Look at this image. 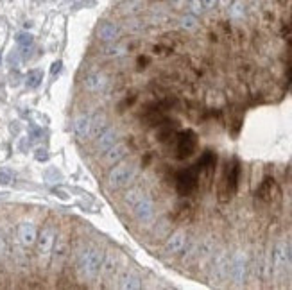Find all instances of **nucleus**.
Instances as JSON below:
<instances>
[{
    "mask_svg": "<svg viewBox=\"0 0 292 290\" xmlns=\"http://www.w3.org/2000/svg\"><path fill=\"white\" fill-rule=\"evenodd\" d=\"M104 253L97 245H88L77 256V276L82 281H94L99 278L100 263Z\"/></svg>",
    "mask_w": 292,
    "mask_h": 290,
    "instance_id": "1",
    "label": "nucleus"
},
{
    "mask_svg": "<svg viewBox=\"0 0 292 290\" xmlns=\"http://www.w3.org/2000/svg\"><path fill=\"white\" fill-rule=\"evenodd\" d=\"M138 176V167L134 163H126L120 161L117 163V167H113L108 172V178H106V188L111 192H117V190L128 188L134 183V179Z\"/></svg>",
    "mask_w": 292,
    "mask_h": 290,
    "instance_id": "2",
    "label": "nucleus"
},
{
    "mask_svg": "<svg viewBox=\"0 0 292 290\" xmlns=\"http://www.w3.org/2000/svg\"><path fill=\"white\" fill-rule=\"evenodd\" d=\"M239 179H240V165L239 160L233 158L231 163L228 165V168H226V172H224V176H222L221 184H219V201L226 202L237 194Z\"/></svg>",
    "mask_w": 292,
    "mask_h": 290,
    "instance_id": "3",
    "label": "nucleus"
},
{
    "mask_svg": "<svg viewBox=\"0 0 292 290\" xmlns=\"http://www.w3.org/2000/svg\"><path fill=\"white\" fill-rule=\"evenodd\" d=\"M176 190L181 197H188L194 194V190L199 186V172L195 165L183 168L181 172L176 174Z\"/></svg>",
    "mask_w": 292,
    "mask_h": 290,
    "instance_id": "4",
    "label": "nucleus"
},
{
    "mask_svg": "<svg viewBox=\"0 0 292 290\" xmlns=\"http://www.w3.org/2000/svg\"><path fill=\"white\" fill-rule=\"evenodd\" d=\"M291 251H289V242L287 240H278L273 249V278L280 279L287 269H291Z\"/></svg>",
    "mask_w": 292,
    "mask_h": 290,
    "instance_id": "5",
    "label": "nucleus"
},
{
    "mask_svg": "<svg viewBox=\"0 0 292 290\" xmlns=\"http://www.w3.org/2000/svg\"><path fill=\"white\" fill-rule=\"evenodd\" d=\"M131 212L134 214L136 220L142 226H146V228L154 226V222H156V204H154V201H152V197L149 194H144L140 201L131 208Z\"/></svg>",
    "mask_w": 292,
    "mask_h": 290,
    "instance_id": "6",
    "label": "nucleus"
},
{
    "mask_svg": "<svg viewBox=\"0 0 292 290\" xmlns=\"http://www.w3.org/2000/svg\"><path fill=\"white\" fill-rule=\"evenodd\" d=\"M176 158L178 160H187L190 158L194 153H195V147H197V137L195 133L190 129L181 131V133H176Z\"/></svg>",
    "mask_w": 292,
    "mask_h": 290,
    "instance_id": "7",
    "label": "nucleus"
},
{
    "mask_svg": "<svg viewBox=\"0 0 292 290\" xmlns=\"http://www.w3.org/2000/svg\"><path fill=\"white\" fill-rule=\"evenodd\" d=\"M54 242H56V231H54L52 226H45L38 233V238H36V253H38V258L43 263H47L50 260Z\"/></svg>",
    "mask_w": 292,
    "mask_h": 290,
    "instance_id": "8",
    "label": "nucleus"
},
{
    "mask_svg": "<svg viewBox=\"0 0 292 290\" xmlns=\"http://www.w3.org/2000/svg\"><path fill=\"white\" fill-rule=\"evenodd\" d=\"M247 263H249V258H247V253L244 249H239L235 251L233 256H229V279L233 281L235 285H242L245 279V273H247Z\"/></svg>",
    "mask_w": 292,
    "mask_h": 290,
    "instance_id": "9",
    "label": "nucleus"
},
{
    "mask_svg": "<svg viewBox=\"0 0 292 290\" xmlns=\"http://www.w3.org/2000/svg\"><path fill=\"white\" fill-rule=\"evenodd\" d=\"M228 274H229V255L226 249H221L213 256L208 279H210V283H221V281H224V279L228 278Z\"/></svg>",
    "mask_w": 292,
    "mask_h": 290,
    "instance_id": "10",
    "label": "nucleus"
},
{
    "mask_svg": "<svg viewBox=\"0 0 292 290\" xmlns=\"http://www.w3.org/2000/svg\"><path fill=\"white\" fill-rule=\"evenodd\" d=\"M120 269H122V256L118 255L117 251H106L99 271L100 278L104 281H110V279H113L120 273Z\"/></svg>",
    "mask_w": 292,
    "mask_h": 290,
    "instance_id": "11",
    "label": "nucleus"
},
{
    "mask_svg": "<svg viewBox=\"0 0 292 290\" xmlns=\"http://www.w3.org/2000/svg\"><path fill=\"white\" fill-rule=\"evenodd\" d=\"M188 242V235L185 229H176L172 231L169 237L165 238V245H163V253L169 256L174 255H181L185 251V245Z\"/></svg>",
    "mask_w": 292,
    "mask_h": 290,
    "instance_id": "12",
    "label": "nucleus"
},
{
    "mask_svg": "<svg viewBox=\"0 0 292 290\" xmlns=\"http://www.w3.org/2000/svg\"><path fill=\"white\" fill-rule=\"evenodd\" d=\"M118 138H120V135H118V129H117V127H113V125H110L108 129L102 131L99 137L94 140V151L102 156L106 151H110V149L118 142Z\"/></svg>",
    "mask_w": 292,
    "mask_h": 290,
    "instance_id": "13",
    "label": "nucleus"
},
{
    "mask_svg": "<svg viewBox=\"0 0 292 290\" xmlns=\"http://www.w3.org/2000/svg\"><path fill=\"white\" fill-rule=\"evenodd\" d=\"M122 36V27L117 24V22H111V20H104L102 24L97 27V38H99L102 43H115L120 40Z\"/></svg>",
    "mask_w": 292,
    "mask_h": 290,
    "instance_id": "14",
    "label": "nucleus"
},
{
    "mask_svg": "<svg viewBox=\"0 0 292 290\" xmlns=\"http://www.w3.org/2000/svg\"><path fill=\"white\" fill-rule=\"evenodd\" d=\"M84 88H86L90 93H102V92L108 88V77L100 70L90 72V74L84 77Z\"/></svg>",
    "mask_w": 292,
    "mask_h": 290,
    "instance_id": "15",
    "label": "nucleus"
},
{
    "mask_svg": "<svg viewBox=\"0 0 292 290\" xmlns=\"http://www.w3.org/2000/svg\"><path fill=\"white\" fill-rule=\"evenodd\" d=\"M128 153H129L128 145H126V143L117 142L113 147L110 149V151H106V153L102 154V163H104L106 167H115L117 163H120V161L126 160Z\"/></svg>",
    "mask_w": 292,
    "mask_h": 290,
    "instance_id": "16",
    "label": "nucleus"
},
{
    "mask_svg": "<svg viewBox=\"0 0 292 290\" xmlns=\"http://www.w3.org/2000/svg\"><path fill=\"white\" fill-rule=\"evenodd\" d=\"M90 131H92V115L90 113L77 115L74 120V135L77 137V140L81 142L90 140Z\"/></svg>",
    "mask_w": 292,
    "mask_h": 290,
    "instance_id": "17",
    "label": "nucleus"
},
{
    "mask_svg": "<svg viewBox=\"0 0 292 290\" xmlns=\"http://www.w3.org/2000/svg\"><path fill=\"white\" fill-rule=\"evenodd\" d=\"M278 194H280V190H278V184L273 178H265L257 188V197L263 202L275 201Z\"/></svg>",
    "mask_w": 292,
    "mask_h": 290,
    "instance_id": "18",
    "label": "nucleus"
},
{
    "mask_svg": "<svg viewBox=\"0 0 292 290\" xmlns=\"http://www.w3.org/2000/svg\"><path fill=\"white\" fill-rule=\"evenodd\" d=\"M66 256H68V238L61 235V237L56 238V242H54V247H52V256H50V260L56 267L58 265H63V261L66 260Z\"/></svg>",
    "mask_w": 292,
    "mask_h": 290,
    "instance_id": "19",
    "label": "nucleus"
},
{
    "mask_svg": "<svg viewBox=\"0 0 292 290\" xmlns=\"http://www.w3.org/2000/svg\"><path fill=\"white\" fill-rule=\"evenodd\" d=\"M36 238H38V229L32 222H22L18 226V240L22 245L31 247L32 244H36Z\"/></svg>",
    "mask_w": 292,
    "mask_h": 290,
    "instance_id": "20",
    "label": "nucleus"
},
{
    "mask_svg": "<svg viewBox=\"0 0 292 290\" xmlns=\"http://www.w3.org/2000/svg\"><path fill=\"white\" fill-rule=\"evenodd\" d=\"M117 287L118 289H124V290H138L142 287V279L136 271L128 269V271H124V273L120 274Z\"/></svg>",
    "mask_w": 292,
    "mask_h": 290,
    "instance_id": "21",
    "label": "nucleus"
},
{
    "mask_svg": "<svg viewBox=\"0 0 292 290\" xmlns=\"http://www.w3.org/2000/svg\"><path fill=\"white\" fill-rule=\"evenodd\" d=\"M142 122H144V125H147V127H158L160 124H163L165 115L163 111H162V107L147 106L146 113L142 115Z\"/></svg>",
    "mask_w": 292,
    "mask_h": 290,
    "instance_id": "22",
    "label": "nucleus"
},
{
    "mask_svg": "<svg viewBox=\"0 0 292 290\" xmlns=\"http://www.w3.org/2000/svg\"><path fill=\"white\" fill-rule=\"evenodd\" d=\"M110 120H108V115L106 113H95L92 115V131H90V140H95L99 137L102 131H106L110 127Z\"/></svg>",
    "mask_w": 292,
    "mask_h": 290,
    "instance_id": "23",
    "label": "nucleus"
},
{
    "mask_svg": "<svg viewBox=\"0 0 292 290\" xmlns=\"http://www.w3.org/2000/svg\"><path fill=\"white\" fill-rule=\"evenodd\" d=\"M190 217H192V206H190L188 202H179V204L172 210V214H170V219H172V222H176V224H183V222H187Z\"/></svg>",
    "mask_w": 292,
    "mask_h": 290,
    "instance_id": "24",
    "label": "nucleus"
},
{
    "mask_svg": "<svg viewBox=\"0 0 292 290\" xmlns=\"http://www.w3.org/2000/svg\"><path fill=\"white\" fill-rule=\"evenodd\" d=\"M144 194H146V192H144L140 186H131V188L128 186V190L124 192V196H122V202L129 208V210H131V208H133L136 202L140 201Z\"/></svg>",
    "mask_w": 292,
    "mask_h": 290,
    "instance_id": "25",
    "label": "nucleus"
},
{
    "mask_svg": "<svg viewBox=\"0 0 292 290\" xmlns=\"http://www.w3.org/2000/svg\"><path fill=\"white\" fill-rule=\"evenodd\" d=\"M160 129H158V133H156V140L158 142H162V143H167V142H170V140H174L176 138V127L172 124H167V122H163V124H160L158 125Z\"/></svg>",
    "mask_w": 292,
    "mask_h": 290,
    "instance_id": "26",
    "label": "nucleus"
},
{
    "mask_svg": "<svg viewBox=\"0 0 292 290\" xmlns=\"http://www.w3.org/2000/svg\"><path fill=\"white\" fill-rule=\"evenodd\" d=\"M128 52V48L124 47L122 43H108V47L104 48V56L106 58H120V56H124V54Z\"/></svg>",
    "mask_w": 292,
    "mask_h": 290,
    "instance_id": "27",
    "label": "nucleus"
},
{
    "mask_svg": "<svg viewBox=\"0 0 292 290\" xmlns=\"http://www.w3.org/2000/svg\"><path fill=\"white\" fill-rule=\"evenodd\" d=\"M43 81V72L41 70H31L27 76H25V86L27 88H38Z\"/></svg>",
    "mask_w": 292,
    "mask_h": 290,
    "instance_id": "28",
    "label": "nucleus"
},
{
    "mask_svg": "<svg viewBox=\"0 0 292 290\" xmlns=\"http://www.w3.org/2000/svg\"><path fill=\"white\" fill-rule=\"evenodd\" d=\"M167 229H169V222H158L154 231H152V237L156 238V240H162V238H167Z\"/></svg>",
    "mask_w": 292,
    "mask_h": 290,
    "instance_id": "29",
    "label": "nucleus"
},
{
    "mask_svg": "<svg viewBox=\"0 0 292 290\" xmlns=\"http://www.w3.org/2000/svg\"><path fill=\"white\" fill-rule=\"evenodd\" d=\"M32 34H29V32H18L16 34V43L20 45L22 48H29L31 45H32Z\"/></svg>",
    "mask_w": 292,
    "mask_h": 290,
    "instance_id": "30",
    "label": "nucleus"
},
{
    "mask_svg": "<svg viewBox=\"0 0 292 290\" xmlns=\"http://www.w3.org/2000/svg\"><path fill=\"white\" fill-rule=\"evenodd\" d=\"M181 27L187 31H194L195 27H197V18H195V15H187V16L181 18Z\"/></svg>",
    "mask_w": 292,
    "mask_h": 290,
    "instance_id": "31",
    "label": "nucleus"
},
{
    "mask_svg": "<svg viewBox=\"0 0 292 290\" xmlns=\"http://www.w3.org/2000/svg\"><path fill=\"white\" fill-rule=\"evenodd\" d=\"M229 15H231V18H242L244 16V4L240 2V0H237L233 6H231V9H229Z\"/></svg>",
    "mask_w": 292,
    "mask_h": 290,
    "instance_id": "32",
    "label": "nucleus"
},
{
    "mask_svg": "<svg viewBox=\"0 0 292 290\" xmlns=\"http://www.w3.org/2000/svg\"><path fill=\"white\" fill-rule=\"evenodd\" d=\"M136 101H138V97H136V95H131V97H128L126 101H122L120 104H118V111H120V113L126 111V109H128L129 106H133Z\"/></svg>",
    "mask_w": 292,
    "mask_h": 290,
    "instance_id": "33",
    "label": "nucleus"
},
{
    "mask_svg": "<svg viewBox=\"0 0 292 290\" xmlns=\"http://www.w3.org/2000/svg\"><path fill=\"white\" fill-rule=\"evenodd\" d=\"M188 7H190L192 15H195V16L203 13V4H201V0H190V2H188Z\"/></svg>",
    "mask_w": 292,
    "mask_h": 290,
    "instance_id": "34",
    "label": "nucleus"
},
{
    "mask_svg": "<svg viewBox=\"0 0 292 290\" xmlns=\"http://www.w3.org/2000/svg\"><path fill=\"white\" fill-rule=\"evenodd\" d=\"M52 192L59 197V199H63V201H68V199H70V194H68L65 188H54Z\"/></svg>",
    "mask_w": 292,
    "mask_h": 290,
    "instance_id": "35",
    "label": "nucleus"
},
{
    "mask_svg": "<svg viewBox=\"0 0 292 290\" xmlns=\"http://www.w3.org/2000/svg\"><path fill=\"white\" fill-rule=\"evenodd\" d=\"M149 65V58L147 56H140L138 60H136V68H140V70H144L146 66Z\"/></svg>",
    "mask_w": 292,
    "mask_h": 290,
    "instance_id": "36",
    "label": "nucleus"
},
{
    "mask_svg": "<svg viewBox=\"0 0 292 290\" xmlns=\"http://www.w3.org/2000/svg\"><path fill=\"white\" fill-rule=\"evenodd\" d=\"M34 156H36V160H38V161H47V158H49V154H47V151H45V149H38Z\"/></svg>",
    "mask_w": 292,
    "mask_h": 290,
    "instance_id": "37",
    "label": "nucleus"
},
{
    "mask_svg": "<svg viewBox=\"0 0 292 290\" xmlns=\"http://www.w3.org/2000/svg\"><path fill=\"white\" fill-rule=\"evenodd\" d=\"M201 4H203V9H213L219 4V0H201Z\"/></svg>",
    "mask_w": 292,
    "mask_h": 290,
    "instance_id": "38",
    "label": "nucleus"
},
{
    "mask_svg": "<svg viewBox=\"0 0 292 290\" xmlns=\"http://www.w3.org/2000/svg\"><path fill=\"white\" fill-rule=\"evenodd\" d=\"M61 68H63V63H61V61H56V63L50 66V74H52V76H58L59 72H61Z\"/></svg>",
    "mask_w": 292,
    "mask_h": 290,
    "instance_id": "39",
    "label": "nucleus"
},
{
    "mask_svg": "<svg viewBox=\"0 0 292 290\" xmlns=\"http://www.w3.org/2000/svg\"><path fill=\"white\" fill-rule=\"evenodd\" d=\"M151 160H152V153H147L146 156H144V160H142V167H147L151 163Z\"/></svg>",
    "mask_w": 292,
    "mask_h": 290,
    "instance_id": "40",
    "label": "nucleus"
},
{
    "mask_svg": "<svg viewBox=\"0 0 292 290\" xmlns=\"http://www.w3.org/2000/svg\"><path fill=\"white\" fill-rule=\"evenodd\" d=\"M6 247H7V244H6V238L0 235V255H4L6 253Z\"/></svg>",
    "mask_w": 292,
    "mask_h": 290,
    "instance_id": "41",
    "label": "nucleus"
},
{
    "mask_svg": "<svg viewBox=\"0 0 292 290\" xmlns=\"http://www.w3.org/2000/svg\"><path fill=\"white\" fill-rule=\"evenodd\" d=\"M172 6H174L176 9H181V7L185 6V0H172Z\"/></svg>",
    "mask_w": 292,
    "mask_h": 290,
    "instance_id": "42",
    "label": "nucleus"
},
{
    "mask_svg": "<svg viewBox=\"0 0 292 290\" xmlns=\"http://www.w3.org/2000/svg\"><path fill=\"white\" fill-rule=\"evenodd\" d=\"M40 135H41L40 129H36V127H31V137H40Z\"/></svg>",
    "mask_w": 292,
    "mask_h": 290,
    "instance_id": "43",
    "label": "nucleus"
},
{
    "mask_svg": "<svg viewBox=\"0 0 292 290\" xmlns=\"http://www.w3.org/2000/svg\"><path fill=\"white\" fill-rule=\"evenodd\" d=\"M222 4H224V6H228V4H229V0H222Z\"/></svg>",
    "mask_w": 292,
    "mask_h": 290,
    "instance_id": "44",
    "label": "nucleus"
},
{
    "mask_svg": "<svg viewBox=\"0 0 292 290\" xmlns=\"http://www.w3.org/2000/svg\"><path fill=\"white\" fill-rule=\"evenodd\" d=\"M289 72H291V79H292V63H291V68H289Z\"/></svg>",
    "mask_w": 292,
    "mask_h": 290,
    "instance_id": "45",
    "label": "nucleus"
},
{
    "mask_svg": "<svg viewBox=\"0 0 292 290\" xmlns=\"http://www.w3.org/2000/svg\"><path fill=\"white\" fill-rule=\"evenodd\" d=\"M0 63H2V60H0Z\"/></svg>",
    "mask_w": 292,
    "mask_h": 290,
    "instance_id": "46",
    "label": "nucleus"
}]
</instances>
